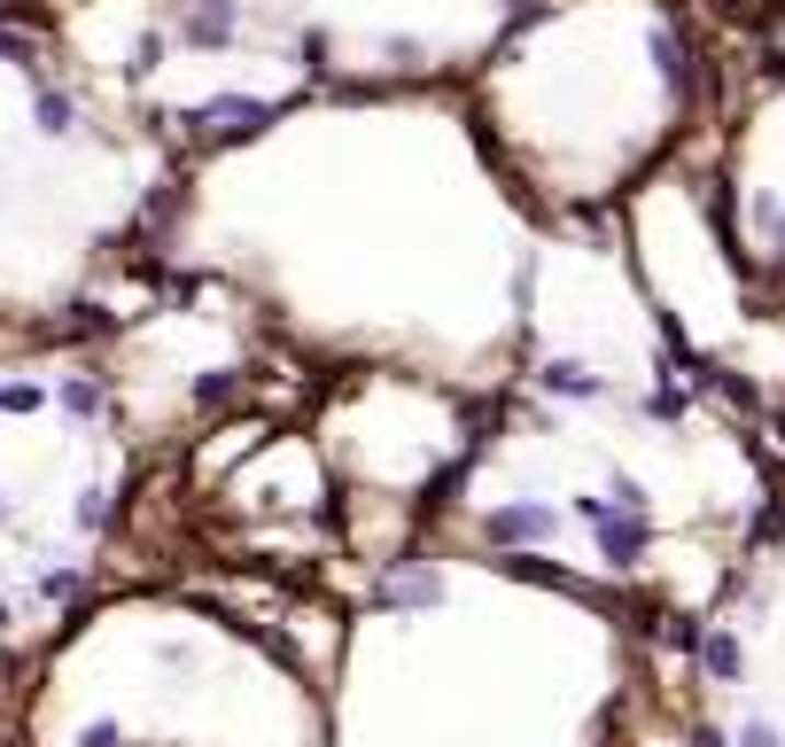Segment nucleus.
Returning <instances> with one entry per match:
<instances>
[{
    "label": "nucleus",
    "instance_id": "1",
    "mask_svg": "<svg viewBox=\"0 0 785 747\" xmlns=\"http://www.w3.org/2000/svg\"><path fill=\"white\" fill-rule=\"evenodd\" d=\"M708 670H724V678L739 670V646H731V638H716V646H708Z\"/></svg>",
    "mask_w": 785,
    "mask_h": 747
}]
</instances>
